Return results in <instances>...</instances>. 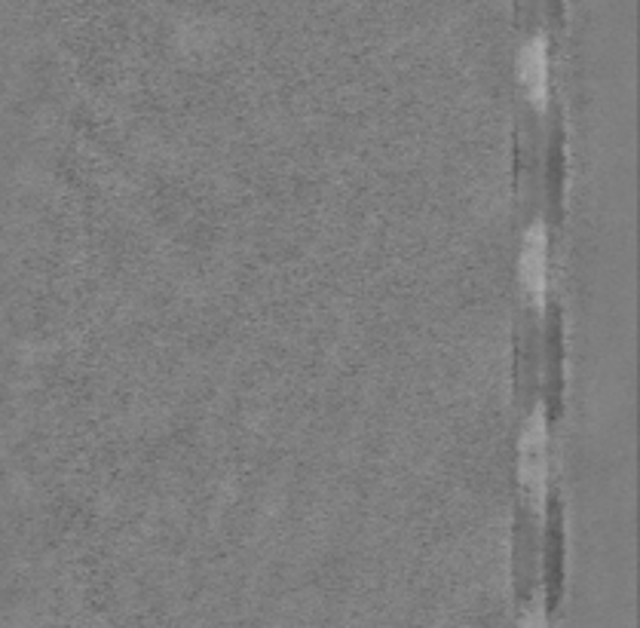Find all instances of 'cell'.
I'll return each instance as SVG.
<instances>
[{"instance_id": "cell-1", "label": "cell", "mask_w": 640, "mask_h": 628, "mask_svg": "<svg viewBox=\"0 0 640 628\" xmlns=\"http://www.w3.org/2000/svg\"><path fill=\"white\" fill-rule=\"evenodd\" d=\"M521 77L536 99V105H546L549 99V59H546V43L533 40L521 59Z\"/></svg>"}, {"instance_id": "cell-2", "label": "cell", "mask_w": 640, "mask_h": 628, "mask_svg": "<svg viewBox=\"0 0 640 628\" xmlns=\"http://www.w3.org/2000/svg\"><path fill=\"white\" fill-rule=\"evenodd\" d=\"M521 472L530 488H543L546 478V448H543V429L533 420V426L527 429L524 445H521Z\"/></svg>"}, {"instance_id": "cell-3", "label": "cell", "mask_w": 640, "mask_h": 628, "mask_svg": "<svg viewBox=\"0 0 640 628\" xmlns=\"http://www.w3.org/2000/svg\"><path fill=\"white\" fill-rule=\"evenodd\" d=\"M521 273H524V282H527L530 292L536 298L543 295V288H546V236H543V230H533L527 236Z\"/></svg>"}]
</instances>
